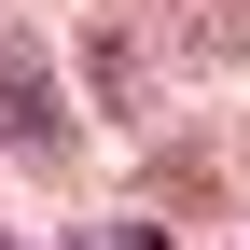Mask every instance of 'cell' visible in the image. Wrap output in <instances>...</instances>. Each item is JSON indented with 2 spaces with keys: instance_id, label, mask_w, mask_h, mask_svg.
I'll use <instances>...</instances> for the list:
<instances>
[{
  "instance_id": "obj_1",
  "label": "cell",
  "mask_w": 250,
  "mask_h": 250,
  "mask_svg": "<svg viewBox=\"0 0 250 250\" xmlns=\"http://www.w3.org/2000/svg\"><path fill=\"white\" fill-rule=\"evenodd\" d=\"M0 153L14 167H70V98H56V56L28 42V28H0Z\"/></svg>"
},
{
  "instance_id": "obj_2",
  "label": "cell",
  "mask_w": 250,
  "mask_h": 250,
  "mask_svg": "<svg viewBox=\"0 0 250 250\" xmlns=\"http://www.w3.org/2000/svg\"><path fill=\"white\" fill-rule=\"evenodd\" d=\"M98 14H125L167 70H236L250 56V0H98Z\"/></svg>"
},
{
  "instance_id": "obj_3",
  "label": "cell",
  "mask_w": 250,
  "mask_h": 250,
  "mask_svg": "<svg viewBox=\"0 0 250 250\" xmlns=\"http://www.w3.org/2000/svg\"><path fill=\"white\" fill-rule=\"evenodd\" d=\"M98 98H111L125 125H139L153 98H167V56H153V42H139V28H125V14H98Z\"/></svg>"
},
{
  "instance_id": "obj_4",
  "label": "cell",
  "mask_w": 250,
  "mask_h": 250,
  "mask_svg": "<svg viewBox=\"0 0 250 250\" xmlns=\"http://www.w3.org/2000/svg\"><path fill=\"white\" fill-rule=\"evenodd\" d=\"M0 250H14V236H0Z\"/></svg>"
},
{
  "instance_id": "obj_5",
  "label": "cell",
  "mask_w": 250,
  "mask_h": 250,
  "mask_svg": "<svg viewBox=\"0 0 250 250\" xmlns=\"http://www.w3.org/2000/svg\"><path fill=\"white\" fill-rule=\"evenodd\" d=\"M236 153H250V139H236Z\"/></svg>"
}]
</instances>
